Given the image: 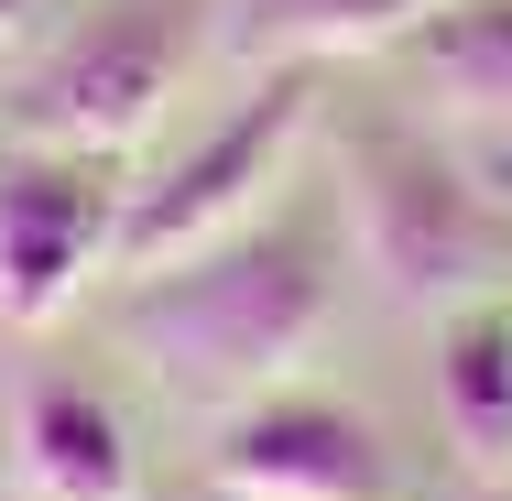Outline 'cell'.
Masks as SVG:
<instances>
[{
    "mask_svg": "<svg viewBox=\"0 0 512 501\" xmlns=\"http://www.w3.org/2000/svg\"><path fill=\"white\" fill-rule=\"evenodd\" d=\"M327 305H338L327 229L273 218V229H240L229 251H197V262L153 273L131 295V316H120V338L175 393H273L316 349Z\"/></svg>",
    "mask_w": 512,
    "mask_h": 501,
    "instance_id": "cell-1",
    "label": "cell"
},
{
    "mask_svg": "<svg viewBox=\"0 0 512 501\" xmlns=\"http://www.w3.org/2000/svg\"><path fill=\"white\" fill-rule=\"evenodd\" d=\"M447 0H229V55L251 66H306V55H382Z\"/></svg>",
    "mask_w": 512,
    "mask_h": 501,
    "instance_id": "cell-8",
    "label": "cell"
},
{
    "mask_svg": "<svg viewBox=\"0 0 512 501\" xmlns=\"http://www.w3.org/2000/svg\"><path fill=\"white\" fill-rule=\"evenodd\" d=\"M469 175H480V197H491V207L512 218V120L491 131V142H480V153H469Z\"/></svg>",
    "mask_w": 512,
    "mask_h": 501,
    "instance_id": "cell-11",
    "label": "cell"
},
{
    "mask_svg": "<svg viewBox=\"0 0 512 501\" xmlns=\"http://www.w3.org/2000/svg\"><path fill=\"white\" fill-rule=\"evenodd\" d=\"M218 480L262 501H382L393 491V458L371 436V414L316 393H262L240 403V425L218 436Z\"/></svg>",
    "mask_w": 512,
    "mask_h": 501,
    "instance_id": "cell-6",
    "label": "cell"
},
{
    "mask_svg": "<svg viewBox=\"0 0 512 501\" xmlns=\"http://www.w3.org/2000/svg\"><path fill=\"white\" fill-rule=\"evenodd\" d=\"M306 99H316L306 77H295V66H273V77L229 109V120L207 131L175 175H153L142 197L120 207V229H109V273L153 284V273H175V262L218 251V240L262 207V186L284 175V153H295V131H306Z\"/></svg>",
    "mask_w": 512,
    "mask_h": 501,
    "instance_id": "cell-4",
    "label": "cell"
},
{
    "mask_svg": "<svg viewBox=\"0 0 512 501\" xmlns=\"http://www.w3.org/2000/svg\"><path fill=\"white\" fill-rule=\"evenodd\" d=\"M404 55L458 120H480V131L512 120V0H447L436 22L404 33Z\"/></svg>",
    "mask_w": 512,
    "mask_h": 501,
    "instance_id": "cell-9",
    "label": "cell"
},
{
    "mask_svg": "<svg viewBox=\"0 0 512 501\" xmlns=\"http://www.w3.org/2000/svg\"><path fill=\"white\" fill-rule=\"evenodd\" d=\"M109 229H120V207H109L99 164H77V153H11L0 164V316L44 327L88 284V262H109Z\"/></svg>",
    "mask_w": 512,
    "mask_h": 501,
    "instance_id": "cell-5",
    "label": "cell"
},
{
    "mask_svg": "<svg viewBox=\"0 0 512 501\" xmlns=\"http://www.w3.org/2000/svg\"><path fill=\"white\" fill-rule=\"evenodd\" d=\"M349 229H360V262L382 273V295H404V305L480 295L512 262V218L480 197V175L404 142V131L349 142Z\"/></svg>",
    "mask_w": 512,
    "mask_h": 501,
    "instance_id": "cell-2",
    "label": "cell"
},
{
    "mask_svg": "<svg viewBox=\"0 0 512 501\" xmlns=\"http://www.w3.org/2000/svg\"><path fill=\"white\" fill-rule=\"evenodd\" d=\"M197 501H262V491H229V480H218V491H197Z\"/></svg>",
    "mask_w": 512,
    "mask_h": 501,
    "instance_id": "cell-13",
    "label": "cell"
},
{
    "mask_svg": "<svg viewBox=\"0 0 512 501\" xmlns=\"http://www.w3.org/2000/svg\"><path fill=\"white\" fill-rule=\"evenodd\" d=\"M186 77V0H109L99 22H77L11 99V131L22 153H77V164H109L131 153L164 99Z\"/></svg>",
    "mask_w": 512,
    "mask_h": 501,
    "instance_id": "cell-3",
    "label": "cell"
},
{
    "mask_svg": "<svg viewBox=\"0 0 512 501\" xmlns=\"http://www.w3.org/2000/svg\"><path fill=\"white\" fill-rule=\"evenodd\" d=\"M436 414L458 436L469 469H512V316H469L447 327V360H436Z\"/></svg>",
    "mask_w": 512,
    "mask_h": 501,
    "instance_id": "cell-10",
    "label": "cell"
},
{
    "mask_svg": "<svg viewBox=\"0 0 512 501\" xmlns=\"http://www.w3.org/2000/svg\"><path fill=\"white\" fill-rule=\"evenodd\" d=\"M11 33H33V0H0V44H11Z\"/></svg>",
    "mask_w": 512,
    "mask_h": 501,
    "instance_id": "cell-12",
    "label": "cell"
},
{
    "mask_svg": "<svg viewBox=\"0 0 512 501\" xmlns=\"http://www.w3.org/2000/svg\"><path fill=\"white\" fill-rule=\"evenodd\" d=\"M22 491L33 501H131V436L99 393L33 382L22 403Z\"/></svg>",
    "mask_w": 512,
    "mask_h": 501,
    "instance_id": "cell-7",
    "label": "cell"
}]
</instances>
